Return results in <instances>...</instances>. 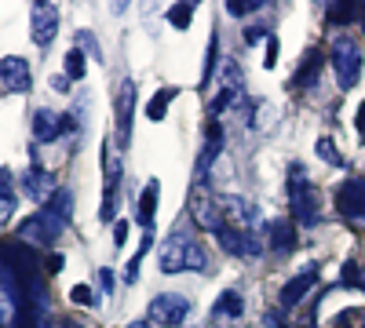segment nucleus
Segmentation results:
<instances>
[{
    "instance_id": "f257e3e1",
    "label": "nucleus",
    "mask_w": 365,
    "mask_h": 328,
    "mask_svg": "<svg viewBox=\"0 0 365 328\" xmlns=\"http://www.w3.org/2000/svg\"><path fill=\"white\" fill-rule=\"evenodd\" d=\"M158 270L161 274H187V270L205 274L208 270V252L201 248V241L190 230H175L158 252Z\"/></svg>"
},
{
    "instance_id": "f03ea898",
    "label": "nucleus",
    "mask_w": 365,
    "mask_h": 328,
    "mask_svg": "<svg viewBox=\"0 0 365 328\" xmlns=\"http://www.w3.org/2000/svg\"><path fill=\"white\" fill-rule=\"evenodd\" d=\"M289 201H292V223L296 226H318L322 208H318V190L311 179L303 175V164H289Z\"/></svg>"
},
{
    "instance_id": "7ed1b4c3",
    "label": "nucleus",
    "mask_w": 365,
    "mask_h": 328,
    "mask_svg": "<svg viewBox=\"0 0 365 328\" xmlns=\"http://www.w3.org/2000/svg\"><path fill=\"white\" fill-rule=\"evenodd\" d=\"M329 63H332V73H336V84L344 88V92H351V88L358 84V77H361V48H358V41L336 37L332 41V51H329Z\"/></svg>"
},
{
    "instance_id": "20e7f679",
    "label": "nucleus",
    "mask_w": 365,
    "mask_h": 328,
    "mask_svg": "<svg viewBox=\"0 0 365 328\" xmlns=\"http://www.w3.org/2000/svg\"><path fill=\"white\" fill-rule=\"evenodd\" d=\"M212 237L220 241L223 252L237 255V259H259L263 255V241L256 237V230H237V226H212Z\"/></svg>"
},
{
    "instance_id": "39448f33",
    "label": "nucleus",
    "mask_w": 365,
    "mask_h": 328,
    "mask_svg": "<svg viewBox=\"0 0 365 328\" xmlns=\"http://www.w3.org/2000/svg\"><path fill=\"white\" fill-rule=\"evenodd\" d=\"M63 230H66V226L58 223V219H51V216L44 212V208H41L37 216L22 219V226H19V241H22V245H29V248H34V245L48 248V245H55V241H58V233H63Z\"/></svg>"
},
{
    "instance_id": "423d86ee",
    "label": "nucleus",
    "mask_w": 365,
    "mask_h": 328,
    "mask_svg": "<svg viewBox=\"0 0 365 328\" xmlns=\"http://www.w3.org/2000/svg\"><path fill=\"white\" fill-rule=\"evenodd\" d=\"M241 66L234 63V58H227L223 63V73H220V92H216V99L208 102V117L212 121H220V113H227L237 99H241Z\"/></svg>"
},
{
    "instance_id": "0eeeda50",
    "label": "nucleus",
    "mask_w": 365,
    "mask_h": 328,
    "mask_svg": "<svg viewBox=\"0 0 365 328\" xmlns=\"http://www.w3.org/2000/svg\"><path fill=\"white\" fill-rule=\"evenodd\" d=\"M190 314V300L179 292H161L154 303H150V324H165V328H179Z\"/></svg>"
},
{
    "instance_id": "6e6552de",
    "label": "nucleus",
    "mask_w": 365,
    "mask_h": 328,
    "mask_svg": "<svg viewBox=\"0 0 365 328\" xmlns=\"http://www.w3.org/2000/svg\"><path fill=\"white\" fill-rule=\"evenodd\" d=\"M336 212L344 219L365 223V175H351L336 186Z\"/></svg>"
},
{
    "instance_id": "1a4fd4ad",
    "label": "nucleus",
    "mask_w": 365,
    "mask_h": 328,
    "mask_svg": "<svg viewBox=\"0 0 365 328\" xmlns=\"http://www.w3.org/2000/svg\"><path fill=\"white\" fill-rule=\"evenodd\" d=\"M132 117H135V80H120L117 88V150L132 146Z\"/></svg>"
},
{
    "instance_id": "9d476101",
    "label": "nucleus",
    "mask_w": 365,
    "mask_h": 328,
    "mask_svg": "<svg viewBox=\"0 0 365 328\" xmlns=\"http://www.w3.org/2000/svg\"><path fill=\"white\" fill-rule=\"evenodd\" d=\"M110 142H103V168H106V194H103V204H99V219L103 223H113L117 216V190H120V175H125V168H120V161L106 150Z\"/></svg>"
},
{
    "instance_id": "9b49d317",
    "label": "nucleus",
    "mask_w": 365,
    "mask_h": 328,
    "mask_svg": "<svg viewBox=\"0 0 365 328\" xmlns=\"http://www.w3.org/2000/svg\"><path fill=\"white\" fill-rule=\"evenodd\" d=\"M314 281H318V263H314V266H307V270H299L292 281H285V285H282V292H278V303H282V310L299 307L303 300H307V292L314 288Z\"/></svg>"
},
{
    "instance_id": "f8f14e48",
    "label": "nucleus",
    "mask_w": 365,
    "mask_h": 328,
    "mask_svg": "<svg viewBox=\"0 0 365 328\" xmlns=\"http://www.w3.org/2000/svg\"><path fill=\"white\" fill-rule=\"evenodd\" d=\"M220 154H223V128H220V121H208V125H205V150H201L197 168H194L197 186L208 179V168H212V161H216Z\"/></svg>"
},
{
    "instance_id": "ddd939ff",
    "label": "nucleus",
    "mask_w": 365,
    "mask_h": 328,
    "mask_svg": "<svg viewBox=\"0 0 365 328\" xmlns=\"http://www.w3.org/2000/svg\"><path fill=\"white\" fill-rule=\"evenodd\" d=\"M58 33V8L55 4H34V44L37 48H48Z\"/></svg>"
},
{
    "instance_id": "4468645a",
    "label": "nucleus",
    "mask_w": 365,
    "mask_h": 328,
    "mask_svg": "<svg viewBox=\"0 0 365 328\" xmlns=\"http://www.w3.org/2000/svg\"><path fill=\"white\" fill-rule=\"evenodd\" d=\"M0 80H4L11 92L26 95L29 88H34V77H29V63L19 55H8V58H0Z\"/></svg>"
},
{
    "instance_id": "2eb2a0df",
    "label": "nucleus",
    "mask_w": 365,
    "mask_h": 328,
    "mask_svg": "<svg viewBox=\"0 0 365 328\" xmlns=\"http://www.w3.org/2000/svg\"><path fill=\"white\" fill-rule=\"evenodd\" d=\"M70 125H73V121H66V117H58V113H51V110H37V113H34V139H37V142H55Z\"/></svg>"
},
{
    "instance_id": "dca6fc26",
    "label": "nucleus",
    "mask_w": 365,
    "mask_h": 328,
    "mask_svg": "<svg viewBox=\"0 0 365 328\" xmlns=\"http://www.w3.org/2000/svg\"><path fill=\"white\" fill-rule=\"evenodd\" d=\"M22 186H26V194L34 197V201H41V204H48L51 201V194L58 190L55 186V179H51V171H44L41 164H34L26 175H22Z\"/></svg>"
},
{
    "instance_id": "f3484780",
    "label": "nucleus",
    "mask_w": 365,
    "mask_h": 328,
    "mask_svg": "<svg viewBox=\"0 0 365 328\" xmlns=\"http://www.w3.org/2000/svg\"><path fill=\"white\" fill-rule=\"evenodd\" d=\"M241 314H245V300H241V292H234V288H227V292H220V300H216V307H212V321H241Z\"/></svg>"
},
{
    "instance_id": "a211bd4d",
    "label": "nucleus",
    "mask_w": 365,
    "mask_h": 328,
    "mask_svg": "<svg viewBox=\"0 0 365 328\" xmlns=\"http://www.w3.org/2000/svg\"><path fill=\"white\" fill-rule=\"evenodd\" d=\"M318 70H322V51L311 48L307 55H303V63H299L296 77H292V88H296V92H307V88H314V84H318Z\"/></svg>"
},
{
    "instance_id": "6ab92c4d",
    "label": "nucleus",
    "mask_w": 365,
    "mask_h": 328,
    "mask_svg": "<svg viewBox=\"0 0 365 328\" xmlns=\"http://www.w3.org/2000/svg\"><path fill=\"white\" fill-rule=\"evenodd\" d=\"M158 194H161V183H158V179H150V183L143 186V197H139V212H135V219H139V226H143L146 233H150V226H154Z\"/></svg>"
},
{
    "instance_id": "aec40b11",
    "label": "nucleus",
    "mask_w": 365,
    "mask_h": 328,
    "mask_svg": "<svg viewBox=\"0 0 365 328\" xmlns=\"http://www.w3.org/2000/svg\"><path fill=\"white\" fill-rule=\"evenodd\" d=\"M44 212H48L51 219H58L63 226H70V223H73V190L58 186V190L51 194V201L44 204Z\"/></svg>"
},
{
    "instance_id": "412c9836",
    "label": "nucleus",
    "mask_w": 365,
    "mask_h": 328,
    "mask_svg": "<svg viewBox=\"0 0 365 328\" xmlns=\"http://www.w3.org/2000/svg\"><path fill=\"white\" fill-rule=\"evenodd\" d=\"M296 245H299V237H296V223L278 219V223L270 226V248L278 252V255H289Z\"/></svg>"
},
{
    "instance_id": "4be33fe9",
    "label": "nucleus",
    "mask_w": 365,
    "mask_h": 328,
    "mask_svg": "<svg viewBox=\"0 0 365 328\" xmlns=\"http://www.w3.org/2000/svg\"><path fill=\"white\" fill-rule=\"evenodd\" d=\"M329 22H332V26L365 22V4H361V0H340V4L329 8Z\"/></svg>"
},
{
    "instance_id": "5701e85b",
    "label": "nucleus",
    "mask_w": 365,
    "mask_h": 328,
    "mask_svg": "<svg viewBox=\"0 0 365 328\" xmlns=\"http://www.w3.org/2000/svg\"><path fill=\"white\" fill-rule=\"evenodd\" d=\"M15 212V179L8 168H0V223Z\"/></svg>"
},
{
    "instance_id": "b1692460",
    "label": "nucleus",
    "mask_w": 365,
    "mask_h": 328,
    "mask_svg": "<svg viewBox=\"0 0 365 328\" xmlns=\"http://www.w3.org/2000/svg\"><path fill=\"white\" fill-rule=\"evenodd\" d=\"M175 95H179V88H165V92H158L154 99H150V106H146L150 121H165V113H168V106H172Z\"/></svg>"
},
{
    "instance_id": "393cba45",
    "label": "nucleus",
    "mask_w": 365,
    "mask_h": 328,
    "mask_svg": "<svg viewBox=\"0 0 365 328\" xmlns=\"http://www.w3.org/2000/svg\"><path fill=\"white\" fill-rule=\"evenodd\" d=\"M194 4H190V0H179V4H172L168 11H165V18L175 26V29H190V22H194Z\"/></svg>"
},
{
    "instance_id": "a878e982",
    "label": "nucleus",
    "mask_w": 365,
    "mask_h": 328,
    "mask_svg": "<svg viewBox=\"0 0 365 328\" xmlns=\"http://www.w3.org/2000/svg\"><path fill=\"white\" fill-rule=\"evenodd\" d=\"M150 245H154V233H143L139 252H135V255H132V263L125 266V281H128V285H135V281H139V263H143V255L150 252Z\"/></svg>"
},
{
    "instance_id": "bb28decb",
    "label": "nucleus",
    "mask_w": 365,
    "mask_h": 328,
    "mask_svg": "<svg viewBox=\"0 0 365 328\" xmlns=\"http://www.w3.org/2000/svg\"><path fill=\"white\" fill-rule=\"evenodd\" d=\"M340 288H361L365 292V270L358 263H344V270H340Z\"/></svg>"
},
{
    "instance_id": "cd10ccee",
    "label": "nucleus",
    "mask_w": 365,
    "mask_h": 328,
    "mask_svg": "<svg viewBox=\"0 0 365 328\" xmlns=\"http://www.w3.org/2000/svg\"><path fill=\"white\" fill-rule=\"evenodd\" d=\"M84 55L77 51V48H70L66 51V80H84Z\"/></svg>"
},
{
    "instance_id": "c85d7f7f",
    "label": "nucleus",
    "mask_w": 365,
    "mask_h": 328,
    "mask_svg": "<svg viewBox=\"0 0 365 328\" xmlns=\"http://www.w3.org/2000/svg\"><path fill=\"white\" fill-rule=\"evenodd\" d=\"M216 44H220V33H212L208 51H205V73H201V88H208V84H212V73H216Z\"/></svg>"
},
{
    "instance_id": "c756f323",
    "label": "nucleus",
    "mask_w": 365,
    "mask_h": 328,
    "mask_svg": "<svg viewBox=\"0 0 365 328\" xmlns=\"http://www.w3.org/2000/svg\"><path fill=\"white\" fill-rule=\"evenodd\" d=\"M318 157H322L325 164H336V168H344V157H340L336 146H332V139H318Z\"/></svg>"
},
{
    "instance_id": "7c9ffc66",
    "label": "nucleus",
    "mask_w": 365,
    "mask_h": 328,
    "mask_svg": "<svg viewBox=\"0 0 365 328\" xmlns=\"http://www.w3.org/2000/svg\"><path fill=\"white\" fill-rule=\"evenodd\" d=\"M70 300H73V303H84V307H96V295H91L88 285H73V288H70Z\"/></svg>"
},
{
    "instance_id": "2f4dec72",
    "label": "nucleus",
    "mask_w": 365,
    "mask_h": 328,
    "mask_svg": "<svg viewBox=\"0 0 365 328\" xmlns=\"http://www.w3.org/2000/svg\"><path fill=\"white\" fill-rule=\"evenodd\" d=\"M259 8H263V0H249V4H241V0H230V4H227L230 15H249V11H259Z\"/></svg>"
},
{
    "instance_id": "473e14b6",
    "label": "nucleus",
    "mask_w": 365,
    "mask_h": 328,
    "mask_svg": "<svg viewBox=\"0 0 365 328\" xmlns=\"http://www.w3.org/2000/svg\"><path fill=\"white\" fill-rule=\"evenodd\" d=\"M263 66L267 70H274V66H278V37H267V58H263Z\"/></svg>"
},
{
    "instance_id": "72a5a7b5",
    "label": "nucleus",
    "mask_w": 365,
    "mask_h": 328,
    "mask_svg": "<svg viewBox=\"0 0 365 328\" xmlns=\"http://www.w3.org/2000/svg\"><path fill=\"white\" fill-rule=\"evenodd\" d=\"M267 37H270V29H267V26H249V29H245V44H249V48L259 44V41H267Z\"/></svg>"
},
{
    "instance_id": "f704fd0d",
    "label": "nucleus",
    "mask_w": 365,
    "mask_h": 328,
    "mask_svg": "<svg viewBox=\"0 0 365 328\" xmlns=\"http://www.w3.org/2000/svg\"><path fill=\"white\" fill-rule=\"evenodd\" d=\"M125 241H128V223H117V226H113V245L120 248Z\"/></svg>"
},
{
    "instance_id": "c9c22d12",
    "label": "nucleus",
    "mask_w": 365,
    "mask_h": 328,
    "mask_svg": "<svg viewBox=\"0 0 365 328\" xmlns=\"http://www.w3.org/2000/svg\"><path fill=\"white\" fill-rule=\"evenodd\" d=\"M99 288H103V292H110V288H113V274L106 270V266L99 270Z\"/></svg>"
},
{
    "instance_id": "e433bc0d",
    "label": "nucleus",
    "mask_w": 365,
    "mask_h": 328,
    "mask_svg": "<svg viewBox=\"0 0 365 328\" xmlns=\"http://www.w3.org/2000/svg\"><path fill=\"white\" fill-rule=\"evenodd\" d=\"M48 270H51V274L63 270V255H48Z\"/></svg>"
},
{
    "instance_id": "4c0bfd02",
    "label": "nucleus",
    "mask_w": 365,
    "mask_h": 328,
    "mask_svg": "<svg viewBox=\"0 0 365 328\" xmlns=\"http://www.w3.org/2000/svg\"><path fill=\"white\" fill-rule=\"evenodd\" d=\"M66 84H70L66 77H55V80H51V88H55V92H70V88H66Z\"/></svg>"
},
{
    "instance_id": "58836bf2",
    "label": "nucleus",
    "mask_w": 365,
    "mask_h": 328,
    "mask_svg": "<svg viewBox=\"0 0 365 328\" xmlns=\"http://www.w3.org/2000/svg\"><path fill=\"white\" fill-rule=\"evenodd\" d=\"M358 132H361V135H365V102H361V106H358Z\"/></svg>"
},
{
    "instance_id": "ea45409f",
    "label": "nucleus",
    "mask_w": 365,
    "mask_h": 328,
    "mask_svg": "<svg viewBox=\"0 0 365 328\" xmlns=\"http://www.w3.org/2000/svg\"><path fill=\"white\" fill-rule=\"evenodd\" d=\"M128 328H154V324H150V317H146V321H132Z\"/></svg>"
},
{
    "instance_id": "a19ab883",
    "label": "nucleus",
    "mask_w": 365,
    "mask_h": 328,
    "mask_svg": "<svg viewBox=\"0 0 365 328\" xmlns=\"http://www.w3.org/2000/svg\"><path fill=\"white\" fill-rule=\"evenodd\" d=\"M63 328H81V324L77 321H63Z\"/></svg>"
}]
</instances>
